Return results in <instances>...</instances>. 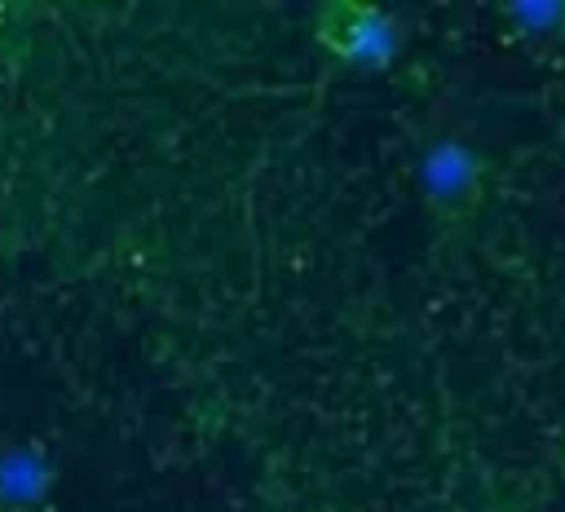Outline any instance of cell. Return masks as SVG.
Here are the masks:
<instances>
[{"mask_svg":"<svg viewBox=\"0 0 565 512\" xmlns=\"http://www.w3.org/2000/svg\"><path fill=\"white\" fill-rule=\"evenodd\" d=\"M327 40L349 62H380L393 53V31L371 9H344V26H327Z\"/></svg>","mask_w":565,"mask_h":512,"instance_id":"obj_1","label":"cell"},{"mask_svg":"<svg viewBox=\"0 0 565 512\" xmlns=\"http://www.w3.org/2000/svg\"><path fill=\"white\" fill-rule=\"evenodd\" d=\"M49 490V459L40 450H4L0 455V503L4 508H26L44 499Z\"/></svg>","mask_w":565,"mask_h":512,"instance_id":"obj_2","label":"cell"},{"mask_svg":"<svg viewBox=\"0 0 565 512\" xmlns=\"http://www.w3.org/2000/svg\"><path fill=\"white\" fill-rule=\"evenodd\" d=\"M477 181V168L468 159V150L459 146H437L428 159H424V185L437 194V199H463Z\"/></svg>","mask_w":565,"mask_h":512,"instance_id":"obj_3","label":"cell"}]
</instances>
